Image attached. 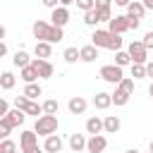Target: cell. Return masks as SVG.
<instances>
[{
	"instance_id": "6da1fadb",
	"label": "cell",
	"mask_w": 153,
	"mask_h": 153,
	"mask_svg": "<svg viewBox=\"0 0 153 153\" xmlns=\"http://www.w3.org/2000/svg\"><path fill=\"white\" fill-rule=\"evenodd\" d=\"M31 31H33V38H36V41H45V43H60V41L65 38L62 29H57V26H53V24L43 22V19L33 22Z\"/></svg>"
},
{
	"instance_id": "7a4b0ae2",
	"label": "cell",
	"mask_w": 153,
	"mask_h": 153,
	"mask_svg": "<svg viewBox=\"0 0 153 153\" xmlns=\"http://www.w3.org/2000/svg\"><path fill=\"white\" fill-rule=\"evenodd\" d=\"M91 45L96 48H108V50H122V36L120 33H112L108 29H96L93 36H91Z\"/></svg>"
},
{
	"instance_id": "3957f363",
	"label": "cell",
	"mask_w": 153,
	"mask_h": 153,
	"mask_svg": "<svg viewBox=\"0 0 153 153\" xmlns=\"http://www.w3.org/2000/svg\"><path fill=\"white\" fill-rule=\"evenodd\" d=\"M33 131H36L38 136H50V134H55V131H57V117H55V115H41V117L36 120V124H33Z\"/></svg>"
},
{
	"instance_id": "277c9868",
	"label": "cell",
	"mask_w": 153,
	"mask_h": 153,
	"mask_svg": "<svg viewBox=\"0 0 153 153\" xmlns=\"http://www.w3.org/2000/svg\"><path fill=\"white\" fill-rule=\"evenodd\" d=\"M127 53L131 57V65H146V60H148V50H146V45L141 41H131Z\"/></svg>"
},
{
	"instance_id": "5b68a950",
	"label": "cell",
	"mask_w": 153,
	"mask_h": 153,
	"mask_svg": "<svg viewBox=\"0 0 153 153\" xmlns=\"http://www.w3.org/2000/svg\"><path fill=\"white\" fill-rule=\"evenodd\" d=\"M100 79L117 86V84L124 79V72H122V67H117V65H103V67H100Z\"/></svg>"
},
{
	"instance_id": "8992f818",
	"label": "cell",
	"mask_w": 153,
	"mask_h": 153,
	"mask_svg": "<svg viewBox=\"0 0 153 153\" xmlns=\"http://www.w3.org/2000/svg\"><path fill=\"white\" fill-rule=\"evenodd\" d=\"M31 67L38 72L41 79H50V76L55 74V67H53L50 60H38V57H33V60H31Z\"/></svg>"
},
{
	"instance_id": "52a82bcc",
	"label": "cell",
	"mask_w": 153,
	"mask_h": 153,
	"mask_svg": "<svg viewBox=\"0 0 153 153\" xmlns=\"http://www.w3.org/2000/svg\"><path fill=\"white\" fill-rule=\"evenodd\" d=\"M108 31H112V33H124V31H129V19H127V14H115L110 22H108Z\"/></svg>"
},
{
	"instance_id": "ba28073f",
	"label": "cell",
	"mask_w": 153,
	"mask_h": 153,
	"mask_svg": "<svg viewBox=\"0 0 153 153\" xmlns=\"http://www.w3.org/2000/svg\"><path fill=\"white\" fill-rule=\"evenodd\" d=\"M108 148V139L103 134H96V136H88L86 139V151L88 153H103Z\"/></svg>"
},
{
	"instance_id": "9c48e42d",
	"label": "cell",
	"mask_w": 153,
	"mask_h": 153,
	"mask_svg": "<svg viewBox=\"0 0 153 153\" xmlns=\"http://www.w3.org/2000/svg\"><path fill=\"white\" fill-rule=\"evenodd\" d=\"M67 22H69V10H67V7H62V5H60V7H55V10L50 12V24H53V26L62 29Z\"/></svg>"
},
{
	"instance_id": "30bf717a",
	"label": "cell",
	"mask_w": 153,
	"mask_h": 153,
	"mask_svg": "<svg viewBox=\"0 0 153 153\" xmlns=\"http://www.w3.org/2000/svg\"><path fill=\"white\" fill-rule=\"evenodd\" d=\"M19 146H22V151L38 146V134H36L33 129H24V131L19 134Z\"/></svg>"
},
{
	"instance_id": "8fae6325",
	"label": "cell",
	"mask_w": 153,
	"mask_h": 153,
	"mask_svg": "<svg viewBox=\"0 0 153 153\" xmlns=\"http://www.w3.org/2000/svg\"><path fill=\"white\" fill-rule=\"evenodd\" d=\"M62 139L57 136V134H50V136H45V141H43V151H48V153H62Z\"/></svg>"
},
{
	"instance_id": "7c38bea8",
	"label": "cell",
	"mask_w": 153,
	"mask_h": 153,
	"mask_svg": "<svg viewBox=\"0 0 153 153\" xmlns=\"http://www.w3.org/2000/svg\"><path fill=\"white\" fill-rule=\"evenodd\" d=\"M67 108H69L72 115H84V112H86V98H81V96H72L69 103H67Z\"/></svg>"
},
{
	"instance_id": "4fadbf2b",
	"label": "cell",
	"mask_w": 153,
	"mask_h": 153,
	"mask_svg": "<svg viewBox=\"0 0 153 153\" xmlns=\"http://www.w3.org/2000/svg\"><path fill=\"white\" fill-rule=\"evenodd\" d=\"M120 127H122V122H120L117 115H108V117L103 120V131H105V134H117Z\"/></svg>"
},
{
	"instance_id": "5bb4252c",
	"label": "cell",
	"mask_w": 153,
	"mask_h": 153,
	"mask_svg": "<svg viewBox=\"0 0 153 153\" xmlns=\"http://www.w3.org/2000/svg\"><path fill=\"white\" fill-rule=\"evenodd\" d=\"M143 14H146V7H143V2H139V0H134V2H129V7H127V17H131V19H143Z\"/></svg>"
},
{
	"instance_id": "9a60e30c",
	"label": "cell",
	"mask_w": 153,
	"mask_h": 153,
	"mask_svg": "<svg viewBox=\"0 0 153 153\" xmlns=\"http://www.w3.org/2000/svg\"><path fill=\"white\" fill-rule=\"evenodd\" d=\"M33 55H36L38 60H48V57L53 55L50 43H45V41H36V45H33Z\"/></svg>"
},
{
	"instance_id": "2e32d148",
	"label": "cell",
	"mask_w": 153,
	"mask_h": 153,
	"mask_svg": "<svg viewBox=\"0 0 153 153\" xmlns=\"http://www.w3.org/2000/svg\"><path fill=\"white\" fill-rule=\"evenodd\" d=\"M79 60H84V62H96L98 60V48L96 45H84V48H79Z\"/></svg>"
},
{
	"instance_id": "e0dca14e",
	"label": "cell",
	"mask_w": 153,
	"mask_h": 153,
	"mask_svg": "<svg viewBox=\"0 0 153 153\" xmlns=\"http://www.w3.org/2000/svg\"><path fill=\"white\" fill-rule=\"evenodd\" d=\"M5 120H7V122H10V127L14 129V127L24 124V120H26V112H24V110H17V108H14V110H10V112L5 115Z\"/></svg>"
},
{
	"instance_id": "ac0fdd59",
	"label": "cell",
	"mask_w": 153,
	"mask_h": 153,
	"mask_svg": "<svg viewBox=\"0 0 153 153\" xmlns=\"http://www.w3.org/2000/svg\"><path fill=\"white\" fill-rule=\"evenodd\" d=\"M93 105H96L98 110H108V108L112 105V96H110V93H105V91H100V93H96V96H93Z\"/></svg>"
},
{
	"instance_id": "d6986e66",
	"label": "cell",
	"mask_w": 153,
	"mask_h": 153,
	"mask_svg": "<svg viewBox=\"0 0 153 153\" xmlns=\"http://www.w3.org/2000/svg\"><path fill=\"white\" fill-rule=\"evenodd\" d=\"M69 148L74 151V153H79V151H86V136L84 134H69Z\"/></svg>"
},
{
	"instance_id": "ffe728a7",
	"label": "cell",
	"mask_w": 153,
	"mask_h": 153,
	"mask_svg": "<svg viewBox=\"0 0 153 153\" xmlns=\"http://www.w3.org/2000/svg\"><path fill=\"white\" fill-rule=\"evenodd\" d=\"M103 131V120L100 117H88L86 120V134H91V136H96V134H100Z\"/></svg>"
},
{
	"instance_id": "44dd1931",
	"label": "cell",
	"mask_w": 153,
	"mask_h": 153,
	"mask_svg": "<svg viewBox=\"0 0 153 153\" xmlns=\"http://www.w3.org/2000/svg\"><path fill=\"white\" fill-rule=\"evenodd\" d=\"M12 62H14V67L24 69V67H29V65H31V57H29V53H26V50H17V53H14V57H12Z\"/></svg>"
},
{
	"instance_id": "7402d4cb",
	"label": "cell",
	"mask_w": 153,
	"mask_h": 153,
	"mask_svg": "<svg viewBox=\"0 0 153 153\" xmlns=\"http://www.w3.org/2000/svg\"><path fill=\"white\" fill-rule=\"evenodd\" d=\"M19 76H22V81L24 84H36V79H41L38 76V72L29 65V67H24V69H19Z\"/></svg>"
},
{
	"instance_id": "603a6c76",
	"label": "cell",
	"mask_w": 153,
	"mask_h": 153,
	"mask_svg": "<svg viewBox=\"0 0 153 153\" xmlns=\"http://www.w3.org/2000/svg\"><path fill=\"white\" fill-rule=\"evenodd\" d=\"M14 84H17V76L12 72H0V88L10 91V88H14Z\"/></svg>"
},
{
	"instance_id": "cb8c5ba5",
	"label": "cell",
	"mask_w": 153,
	"mask_h": 153,
	"mask_svg": "<svg viewBox=\"0 0 153 153\" xmlns=\"http://www.w3.org/2000/svg\"><path fill=\"white\" fill-rule=\"evenodd\" d=\"M41 93H43L41 84H26V86H24V93H22V96H26L29 100H36V98H38Z\"/></svg>"
},
{
	"instance_id": "d4e9b609",
	"label": "cell",
	"mask_w": 153,
	"mask_h": 153,
	"mask_svg": "<svg viewBox=\"0 0 153 153\" xmlns=\"http://www.w3.org/2000/svg\"><path fill=\"white\" fill-rule=\"evenodd\" d=\"M110 96H112V103H115L117 108H122V105L129 103V93L122 91V88H117V86H115V93H110Z\"/></svg>"
},
{
	"instance_id": "484cf974",
	"label": "cell",
	"mask_w": 153,
	"mask_h": 153,
	"mask_svg": "<svg viewBox=\"0 0 153 153\" xmlns=\"http://www.w3.org/2000/svg\"><path fill=\"white\" fill-rule=\"evenodd\" d=\"M115 65H117V67H127V65H131L129 53H127V50H117V53H115Z\"/></svg>"
},
{
	"instance_id": "4316f807",
	"label": "cell",
	"mask_w": 153,
	"mask_h": 153,
	"mask_svg": "<svg viewBox=\"0 0 153 153\" xmlns=\"http://www.w3.org/2000/svg\"><path fill=\"white\" fill-rule=\"evenodd\" d=\"M62 57H65V62H67V65H74V62L79 60V50H76V48H65Z\"/></svg>"
},
{
	"instance_id": "83f0119b",
	"label": "cell",
	"mask_w": 153,
	"mask_h": 153,
	"mask_svg": "<svg viewBox=\"0 0 153 153\" xmlns=\"http://www.w3.org/2000/svg\"><path fill=\"white\" fill-rule=\"evenodd\" d=\"M41 108H43V115H57V100H53V98L41 103Z\"/></svg>"
},
{
	"instance_id": "f1b7e54d",
	"label": "cell",
	"mask_w": 153,
	"mask_h": 153,
	"mask_svg": "<svg viewBox=\"0 0 153 153\" xmlns=\"http://www.w3.org/2000/svg\"><path fill=\"white\" fill-rule=\"evenodd\" d=\"M24 112H26V115H33V117H36V120H38V117H41V115H43V108H41V105H38V103H36V100H31V103H29V105H26V110H24Z\"/></svg>"
},
{
	"instance_id": "f546056e",
	"label": "cell",
	"mask_w": 153,
	"mask_h": 153,
	"mask_svg": "<svg viewBox=\"0 0 153 153\" xmlns=\"http://www.w3.org/2000/svg\"><path fill=\"white\" fill-rule=\"evenodd\" d=\"M0 153H17V143L12 139H2L0 141Z\"/></svg>"
},
{
	"instance_id": "4dcf8cb0",
	"label": "cell",
	"mask_w": 153,
	"mask_h": 153,
	"mask_svg": "<svg viewBox=\"0 0 153 153\" xmlns=\"http://www.w3.org/2000/svg\"><path fill=\"white\" fill-rule=\"evenodd\" d=\"M96 14H98V22H110L112 19V10L110 7H96Z\"/></svg>"
},
{
	"instance_id": "1f68e13d",
	"label": "cell",
	"mask_w": 153,
	"mask_h": 153,
	"mask_svg": "<svg viewBox=\"0 0 153 153\" xmlns=\"http://www.w3.org/2000/svg\"><path fill=\"white\" fill-rule=\"evenodd\" d=\"M117 88H122V91H127V93L131 96V93H134V79H131V76H124V79L117 84Z\"/></svg>"
},
{
	"instance_id": "d6a6232c",
	"label": "cell",
	"mask_w": 153,
	"mask_h": 153,
	"mask_svg": "<svg viewBox=\"0 0 153 153\" xmlns=\"http://www.w3.org/2000/svg\"><path fill=\"white\" fill-rule=\"evenodd\" d=\"M84 24H88V26H96V24H98L96 7H93V10H88V12H84Z\"/></svg>"
},
{
	"instance_id": "836d02e7",
	"label": "cell",
	"mask_w": 153,
	"mask_h": 153,
	"mask_svg": "<svg viewBox=\"0 0 153 153\" xmlns=\"http://www.w3.org/2000/svg\"><path fill=\"white\" fill-rule=\"evenodd\" d=\"M146 76V65H131V79H143Z\"/></svg>"
},
{
	"instance_id": "e575fe53",
	"label": "cell",
	"mask_w": 153,
	"mask_h": 153,
	"mask_svg": "<svg viewBox=\"0 0 153 153\" xmlns=\"http://www.w3.org/2000/svg\"><path fill=\"white\" fill-rule=\"evenodd\" d=\"M74 5H76L81 12H88V10H93V7H96V0H76Z\"/></svg>"
},
{
	"instance_id": "d590c367",
	"label": "cell",
	"mask_w": 153,
	"mask_h": 153,
	"mask_svg": "<svg viewBox=\"0 0 153 153\" xmlns=\"http://www.w3.org/2000/svg\"><path fill=\"white\" fill-rule=\"evenodd\" d=\"M10 131H12V127H10V122L2 117V120H0V141H2V139H7V136H10Z\"/></svg>"
},
{
	"instance_id": "8d00e7d4",
	"label": "cell",
	"mask_w": 153,
	"mask_h": 153,
	"mask_svg": "<svg viewBox=\"0 0 153 153\" xmlns=\"http://www.w3.org/2000/svg\"><path fill=\"white\" fill-rule=\"evenodd\" d=\"M29 103H31V100H29L26 96H17V98H14V108H17V110H26Z\"/></svg>"
},
{
	"instance_id": "74e56055",
	"label": "cell",
	"mask_w": 153,
	"mask_h": 153,
	"mask_svg": "<svg viewBox=\"0 0 153 153\" xmlns=\"http://www.w3.org/2000/svg\"><path fill=\"white\" fill-rule=\"evenodd\" d=\"M141 43L146 45V50H153V31H146V36H143Z\"/></svg>"
},
{
	"instance_id": "f35d334b",
	"label": "cell",
	"mask_w": 153,
	"mask_h": 153,
	"mask_svg": "<svg viewBox=\"0 0 153 153\" xmlns=\"http://www.w3.org/2000/svg\"><path fill=\"white\" fill-rule=\"evenodd\" d=\"M7 112H10V105H7V100H5V98H0V120H2Z\"/></svg>"
},
{
	"instance_id": "ab89813d",
	"label": "cell",
	"mask_w": 153,
	"mask_h": 153,
	"mask_svg": "<svg viewBox=\"0 0 153 153\" xmlns=\"http://www.w3.org/2000/svg\"><path fill=\"white\" fill-rule=\"evenodd\" d=\"M45 7H50V10H55V7H60V0H41Z\"/></svg>"
},
{
	"instance_id": "60d3db41",
	"label": "cell",
	"mask_w": 153,
	"mask_h": 153,
	"mask_svg": "<svg viewBox=\"0 0 153 153\" xmlns=\"http://www.w3.org/2000/svg\"><path fill=\"white\" fill-rule=\"evenodd\" d=\"M127 19H129V31H131V29H139V24H141L139 19H131V17H127Z\"/></svg>"
},
{
	"instance_id": "b9f144b4",
	"label": "cell",
	"mask_w": 153,
	"mask_h": 153,
	"mask_svg": "<svg viewBox=\"0 0 153 153\" xmlns=\"http://www.w3.org/2000/svg\"><path fill=\"white\" fill-rule=\"evenodd\" d=\"M112 0H96V7H110Z\"/></svg>"
},
{
	"instance_id": "7bdbcfd3",
	"label": "cell",
	"mask_w": 153,
	"mask_h": 153,
	"mask_svg": "<svg viewBox=\"0 0 153 153\" xmlns=\"http://www.w3.org/2000/svg\"><path fill=\"white\" fill-rule=\"evenodd\" d=\"M146 76H153V62H146Z\"/></svg>"
},
{
	"instance_id": "ee69618b",
	"label": "cell",
	"mask_w": 153,
	"mask_h": 153,
	"mask_svg": "<svg viewBox=\"0 0 153 153\" xmlns=\"http://www.w3.org/2000/svg\"><path fill=\"white\" fill-rule=\"evenodd\" d=\"M7 55V45H5V41H0V57H5Z\"/></svg>"
},
{
	"instance_id": "f6af8a7d",
	"label": "cell",
	"mask_w": 153,
	"mask_h": 153,
	"mask_svg": "<svg viewBox=\"0 0 153 153\" xmlns=\"http://www.w3.org/2000/svg\"><path fill=\"white\" fill-rule=\"evenodd\" d=\"M129 2L131 0H115V5H120V7H129Z\"/></svg>"
},
{
	"instance_id": "bcb514c9",
	"label": "cell",
	"mask_w": 153,
	"mask_h": 153,
	"mask_svg": "<svg viewBox=\"0 0 153 153\" xmlns=\"http://www.w3.org/2000/svg\"><path fill=\"white\" fill-rule=\"evenodd\" d=\"M22 153H41V148H38V146H33V148H26V151H22Z\"/></svg>"
},
{
	"instance_id": "7dc6e473",
	"label": "cell",
	"mask_w": 153,
	"mask_h": 153,
	"mask_svg": "<svg viewBox=\"0 0 153 153\" xmlns=\"http://www.w3.org/2000/svg\"><path fill=\"white\" fill-rule=\"evenodd\" d=\"M74 2H76V0H60V5H62V7H69V5H74Z\"/></svg>"
},
{
	"instance_id": "c3c4849f",
	"label": "cell",
	"mask_w": 153,
	"mask_h": 153,
	"mask_svg": "<svg viewBox=\"0 0 153 153\" xmlns=\"http://www.w3.org/2000/svg\"><path fill=\"white\" fill-rule=\"evenodd\" d=\"M141 2H143V7H146V10H153V0H141Z\"/></svg>"
},
{
	"instance_id": "681fc988",
	"label": "cell",
	"mask_w": 153,
	"mask_h": 153,
	"mask_svg": "<svg viewBox=\"0 0 153 153\" xmlns=\"http://www.w3.org/2000/svg\"><path fill=\"white\" fill-rule=\"evenodd\" d=\"M5 33H7V31H5V26H2V24H0V41H2V38H5Z\"/></svg>"
},
{
	"instance_id": "f907efd6",
	"label": "cell",
	"mask_w": 153,
	"mask_h": 153,
	"mask_svg": "<svg viewBox=\"0 0 153 153\" xmlns=\"http://www.w3.org/2000/svg\"><path fill=\"white\" fill-rule=\"evenodd\" d=\"M124 153H139V151H136V148H129V151H124Z\"/></svg>"
},
{
	"instance_id": "816d5d0a",
	"label": "cell",
	"mask_w": 153,
	"mask_h": 153,
	"mask_svg": "<svg viewBox=\"0 0 153 153\" xmlns=\"http://www.w3.org/2000/svg\"><path fill=\"white\" fill-rule=\"evenodd\" d=\"M148 93H151V96H153V84H151V86H148Z\"/></svg>"
},
{
	"instance_id": "f5cc1de1",
	"label": "cell",
	"mask_w": 153,
	"mask_h": 153,
	"mask_svg": "<svg viewBox=\"0 0 153 153\" xmlns=\"http://www.w3.org/2000/svg\"><path fill=\"white\" fill-rule=\"evenodd\" d=\"M151 153H153V141H151Z\"/></svg>"
},
{
	"instance_id": "db71d44e",
	"label": "cell",
	"mask_w": 153,
	"mask_h": 153,
	"mask_svg": "<svg viewBox=\"0 0 153 153\" xmlns=\"http://www.w3.org/2000/svg\"><path fill=\"white\" fill-rule=\"evenodd\" d=\"M148 153H151V151H148Z\"/></svg>"
}]
</instances>
